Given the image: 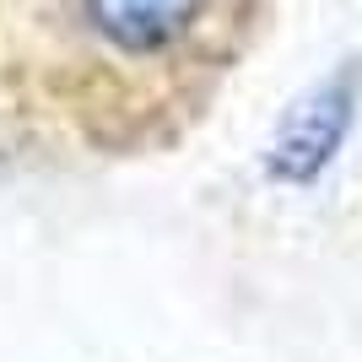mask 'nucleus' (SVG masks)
<instances>
[{
    "label": "nucleus",
    "mask_w": 362,
    "mask_h": 362,
    "mask_svg": "<svg viewBox=\"0 0 362 362\" xmlns=\"http://www.w3.org/2000/svg\"><path fill=\"white\" fill-rule=\"evenodd\" d=\"M357 92L362 65L346 60L341 71L314 81L303 98H292V108L281 114L271 146H265V173L276 184H314L335 163V151L346 146L351 119H357Z\"/></svg>",
    "instance_id": "f257e3e1"
},
{
    "label": "nucleus",
    "mask_w": 362,
    "mask_h": 362,
    "mask_svg": "<svg viewBox=\"0 0 362 362\" xmlns=\"http://www.w3.org/2000/svg\"><path fill=\"white\" fill-rule=\"evenodd\" d=\"M206 0H81V11L108 44H119L124 54H151L168 49L189 22L200 16Z\"/></svg>",
    "instance_id": "f03ea898"
}]
</instances>
